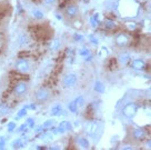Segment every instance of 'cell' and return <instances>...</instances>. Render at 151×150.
Segmentation results:
<instances>
[{
	"label": "cell",
	"instance_id": "cell-29",
	"mask_svg": "<svg viewBox=\"0 0 151 150\" xmlns=\"http://www.w3.org/2000/svg\"><path fill=\"white\" fill-rule=\"evenodd\" d=\"M53 126V120H47V121L43 123V128H46V129H48V128H50V127Z\"/></svg>",
	"mask_w": 151,
	"mask_h": 150
},
{
	"label": "cell",
	"instance_id": "cell-34",
	"mask_svg": "<svg viewBox=\"0 0 151 150\" xmlns=\"http://www.w3.org/2000/svg\"><path fill=\"white\" fill-rule=\"evenodd\" d=\"M73 37H75V39H77V41H82V39H83L82 36H79V35H75Z\"/></svg>",
	"mask_w": 151,
	"mask_h": 150
},
{
	"label": "cell",
	"instance_id": "cell-14",
	"mask_svg": "<svg viewBox=\"0 0 151 150\" xmlns=\"http://www.w3.org/2000/svg\"><path fill=\"white\" fill-rule=\"evenodd\" d=\"M62 113H63V110H62L60 105H56V106L51 109L52 116H59V115H62Z\"/></svg>",
	"mask_w": 151,
	"mask_h": 150
},
{
	"label": "cell",
	"instance_id": "cell-7",
	"mask_svg": "<svg viewBox=\"0 0 151 150\" xmlns=\"http://www.w3.org/2000/svg\"><path fill=\"white\" fill-rule=\"evenodd\" d=\"M132 138L137 141H145L147 138L146 130L141 129V128H134L132 130Z\"/></svg>",
	"mask_w": 151,
	"mask_h": 150
},
{
	"label": "cell",
	"instance_id": "cell-38",
	"mask_svg": "<svg viewBox=\"0 0 151 150\" xmlns=\"http://www.w3.org/2000/svg\"><path fill=\"white\" fill-rule=\"evenodd\" d=\"M0 14H1V12H0Z\"/></svg>",
	"mask_w": 151,
	"mask_h": 150
},
{
	"label": "cell",
	"instance_id": "cell-35",
	"mask_svg": "<svg viewBox=\"0 0 151 150\" xmlns=\"http://www.w3.org/2000/svg\"><path fill=\"white\" fill-rule=\"evenodd\" d=\"M42 128H43L42 126H39V127H37V128H36V129H35V131H36V132H38V133H39V132H41V131H42Z\"/></svg>",
	"mask_w": 151,
	"mask_h": 150
},
{
	"label": "cell",
	"instance_id": "cell-32",
	"mask_svg": "<svg viewBox=\"0 0 151 150\" xmlns=\"http://www.w3.org/2000/svg\"><path fill=\"white\" fill-rule=\"evenodd\" d=\"M5 145H6V140L4 137L0 138V149H5Z\"/></svg>",
	"mask_w": 151,
	"mask_h": 150
},
{
	"label": "cell",
	"instance_id": "cell-8",
	"mask_svg": "<svg viewBox=\"0 0 151 150\" xmlns=\"http://www.w3.org/2000/svg\"><path fill=\"white\" fill-rule=\"evenodd\" d=\"M77 82V77L76 75L73 74H69V75H67L65 77V79H63V86L66 87V88H71V87H73Z\"/></svg>",
	"mask_w": 151,
	"mask_h": 150
},
{
	"label": "cell",
	"instance_id": "cell-21",
	"mask_svg": "<svg viewBox=\"0 0 151 150\" xmlns=\"http://www.w3.org/2000/svg\"><path fill=\"white\" fill-rule=\"evenodd\" d=\"M97 18H98V16H97V14L90 18V25H91L93 28H96V27L99 25V22H98V19H97Z\"/></svg>",
	"mask_w": 151,
	"mask_h": 150
},
{
	"label": "cell",
	"instance_id": "cell-16",
	"mask_svg": "<svg viewBox=\"0 0 151 150\" xmlns=\"http://www.w3.org/2000/svg\"><path fill=\"white\" fill-rule=\"evenodd\" d=\"M78 145L82 147V148H85V149H88L89 148V141L87 140L86 138H78Z\"/></svg>",
	"mask_w": 151,
	"mask_h": 150
},
{
	"label": "cell",
	"instance_id": "cell-28",
	"mask_svg": "<svg viewBox=\"0 0 151 150\" xmlns=\"http://www.w3.org/2000/svg\"><path fill=\"white\" fill-rule=\"evenodd\" d=\"M26 113H27V109L24 108V109H21L20 111H19L18 113H17V118H22L26 116Z\"/></svg>",
	"mask_w": 151,
	"mask_h": 150
},
{
	"label": "cell",
	"instance_id": "cell-2",
	"mask_svg": "<svg viewBox=\"0 0 151 150\" xmlns=\"http://www.w3.org/2000/svg\"><path fill=\"white\" fill-rule=\"evenodd\" d=\"M65 18L68 19V20H75L78 16H79V8L76 4H69V5L66 7L65 9Z\"/></svg>",
	"mask_w": 151,
	"mask_h": 150
},
{
	"label": "cell",
	"instance_id": "cell-31",
	"mask_svg": "<svg viewBox=\"0 0 151 150\" xmlns=\"http://www.w3.org/2000/svg\"><path fill=\"white\" fill-rule=\"evenodd\" d=\"M26 128H28V126H27V123H24V125H21V126L19 127L18 129H17V131L18 132H22L26 130Z\"/></svg>",
	"mask_w": 151,
	"mask_h": 150
},
{
	"label": "cell",
	"instance_id": "cell-3",
	"mask_svg": "<svg viewBox=\"0 0 151 150\" xmlns=\"http://www.w3.org/2000/svg\"><path fill=\"white\" fill-rule=\"evenodd\" d=\"M50 96H51V94H50V90L48 88H40L36 91L35 99L38 103H45L50 99Z\"/></svg>",
	"mask_w": 151,
	"mask_h": 150
},
{
	"label": "cell",
	"instance_id": "cell-5",
	"mask_svg": "<svg viewBox=\"0 0 151 150\" xmlns=\"http://www.w3.org/2000/svg\"><path fill=\"white\" fill-rule=\"evenodd\" d=\"M138 111V107L134 102H129L127 103L122 109V113L124 117L127 118H133L136 116V113Z\"/></svg>",
	"mask_w": 151,
	"mask_h": 150
},
{
	"label": "cell",
	"instance_id": "cell-11",
	"mask_svg": "<svg viewBox=\"0 0 151 150\" xmlns=\"http://www.w3.org/2000/svg\"><path fill=\"white\" fill-rule=\"evenodd\" d=\"M130 60V56H129V53L127 52H121V53H119L118 56V61L120 62V65L121 66H126L128 62Z\"/></svg>",
	"mask_w": 151,
	"mask_h": 150
},
{
	"label": "cell",
	"instance_id": "cell-20",
	"mask_svg": "<svg viewBox=\"0 0 151 150\" xmlns=\"http://www.w3.org/2000/svg\"><path fill=\"white\" fill-rule=\"evenodd\" d=\"M32 16L35 17V19H37V20H41V19L43 18L42 11H40V10H38V9L32 10Z\"/></svg>",
	"mask_w": 151,
	"mask_h": 150
},
{
	"label": "cell",
	"instance_id": "cell-18",
	"mask_svg": "<svg viewBox=\"0 0 151 150\" xmlns=\"http://www.w3.org/2000/svg\"><path fill=\"white\" fill-rule=\"evenodd\" d=\"M59 47H60V40L59 39H53L51 45H50V49L51 50H58Z\"/></svg>",
	"mask_w": 151,
	"mask_h": 150
},
{
	"label": "cell",
	"instance_id": "cell-36",
	"mask_svg": "<svg viewBox=\"0 0 151 150\" xmlns=\"http://www.w3.org/2000/svg\"><path fill=\"white\" fill-rule=\"evenodd\" d=\"M90 40H91V42H92V43H94V45H97V43H98V41H96L97 39H96L94 37H92V36H90Z\"/></svg>",
	"mask_w": 151,
	"mask_h": 150
},
{
	"label": "cell",
	"instance_id": "cell-23",
	"mask_svg": "<svg viewBox=\"0 0 151 150\" xmlns=\"http://www.w3.org/2000/svg\"><path fill=\"white\" fill-rule=\"evenodd\" d=\"M69 110H70L71 112H77L78 107H77V105H76L75 100H73V101H71V102L69 103Z\"/></svg>",
	"mask_w": 151,
	"mask_h": 150
},
{
	"label": "cell",
	"instance_id": "cell-12",
	"mask_svg": "<svg viewBox=\"0 0 151 150\" xmlns=\"http://www.w3.org/2000/svg\"><path fill=\"white\" fill-rule=\"evenodd\" d=\"M104 27L106 30H108V31H110V30H114V29L117 28V22H114L113 20H111V19H107V20H104Z\"/></svg>",
	"mask_w": 151,
	"mask_h": 150
},
{
	"label": "cell",
	"instance_id": "cell-24",
	"mask_svg": "<svg viewBox=\"0 0 151 150\" xmlns=\"http://www.w3.org/2000/svg\"><path fill=\"white\" fill-rule=\"evenodd\" d=\"M136 27H137V26H136L134 22H127V25H126V29L129 30V31H134Z\"/></svg>",
	"mask_w": 151,
	"mask_h": 150
},
{
	"label": "cell",
	"instance_id": "cell-26",
	"mask_svg": "<svg viewBox=\"0 0 151 150\" xmlns=\"http://www.w3.org/2000/svg\"><path fill=\"white\" fill-rule=\"evenodd\" d=\"M76 105H77V107H80V106H82L83 105V97L82 96H80V97H78V98L75 100Z\"/></svg>",
	"mask_w": 151,
	"mask_h": 150
},
{
	"label": "cell",
	"instance_id": "cell-25",
	"mask_svg": "<svg viewBox=\"0 0 151 150\" xmlns=\"http://www.w3.org/2000/svg\"><path fill=\"white\" fill-rule=\"evenodd\" d=\"M79 53H80L82 57H86V56H88V55H90L91 52H90V50L88 48H81L80 50H79Z\"/></svg>",
	"mask_w": 151,
	"mask_h": 150
},
{
	"label": "cell",
	"instance_id": "cell-27",
	"mask_svg": "<svg viewBox=\"0 0 151 150\" xmlns=\"http://www.w3.org/2000/svg\"><path fill=\"white\" fill-rule=\"evenodd\" d=\"M16 128H17V126H16V122H14V121L9 122V125H8V131L12 132Z\"/></svg>",
	"mask_w": 151,
	"mask_h": 150
},
{
	"label": "cell",
	"instance_id": "cell-9",
	"mask_svg": "<svg viewBox=\"0 0 151 150\" xmlns=\"http://www.w3.org/2000/svg\"><path fill=\"white\" fill-rule=\"evenodd\" d=\"M131 67L132 69H134V70L141 71V70H145V68L147 67V63L143 59H134V60L132 61Z\"/></svg>",
	"mask_w": 151,
	"mask_h": 150
},
{
	"label": "cell",
	"instance_id": "cell-22",
	"mask_svg": "<svg viewBox=\"0 0 151 150\" xmlns=\"http://www.w3.org/2000/svg\"><path fill=\"white\" fill-rule=\"evenodd\" d=\"M8 112H9V108L6 106L5 103H1L0 105V113L1 115H7Z\"/></svg>",
	"mask_w": 151,
	"mask_h": 150
},
{
	"label": "cell",
	"instance_id": "cell-10",
	"mask_svg": "<svg viewBox=\"0 0 151 150\" xmlns=\"http://www.w3.org/2000/svg\"><path fill=\"white\" fill-rule=\"evenodd\" d=\"M99 130V125L98 122H90L88 125V133L90 136H96Z\"/></svg>",
	"mask_w": 151,
	"mask_h": 150
},
{
	"label": "cell",
	"instance_id": "cell-6",
	"mask_svg": "<svg viewBox=\"0 0 151 150\" xmlns=\"http://www.w3.org/2000/svg\"><path fill=\"white\" fill-rule=\"evenodd\" d=\"M28 90V84L26 81H19L14 87V94L17 97H24Z\"/></svg>",
	"mask_w": 151,
	"mask_h": 150
},
{
	"label": "cell",
	"instance_id": "cell-15",
	"mask_svg": "<svg viewBox=\"0 0 151 150\" xmlns=\"http://www.w3.org/2000/svg\"><path fill=\"white\" fill-rule=\"evenodd\" d=\"M94 90H96L97 92H99V94H104V84H102V82H100V81H96V84H94Z\"/></svg>",
	"mask_w": 151,
	"mask_h": 150
},
{
	"label": "cell",
	"instance_id": "cell-1",
	"mask_svg": "<svg viewBox=\"0 0 151 150\" xmlns=\"http://www.w3.org/2000/svg\"><path fill=\"white\" fill-rule=\"evenodd\" d=\"M114 43L121 48L128 47L131 43V37L129 36V33L120 32L114 37Z\"/></svg>",
	"mask_w": 151,
	"mask_h": 150
},
{
	"label": "cell",
	"instance_id": "cell-4",
	"mask_svg": "<svg viewBox=\"0 0 151 150\" xmlns=\"http://www.w3.org/2000/svg\"><path fill=\"white\" fill-rule=\"evenodd\" d=\"M16 69L21 74H28L31 70V65L27 59H18L16 62Z\"/></svg>",
	"mask_w": 151,
	"mask_h": 150
},
{
	"label": "cell",
	"instance_id": "cell-37",
	"mask_svg": "<svg viewBox=\"0 0 151 150\" xmlns=\"http://www.w3.org/2000/svg\"><path fill=\"white\" fill-rule=\"evenodd\" d=\"M122 149H132V147L130 145H124L122 147Z\"/></svg>",
	"mask_w": 151,
	"mask_h": 150
},
{
	"label": "cell",
	"instance_id": "cell-30",
	"mask_svg": "<svg viewBox=\"0 0 151 150\" xmlns=\"http://www.w3.org/2000/svg\"><path fill=\"white\" fill-rule=\"evenodd\" d=\"M26 123H27V126H28V127L32 128L33 125H35V120H33L32 118H28V119H27V122H26Z\"/></svg>",
	"mask_w": 151,
	"mask_h": 150
},
{
	"label": "cell",
	"instance_id": "cell-13",
	"mask_svg": "<svg viewBox=\"0 0 151 150\" xmlns=\"http://www.w3.org/2000/svg\"><path fill=\"white\" fill-rule=\"evenodd\" d=\"M29 43V38L26 35H20L18 37V45L19 46H27Z\"/></svg>",
	"mask_w": 151,
	"mask_h": 150
},
{
	"label": "cell",
	"instance_id": "cell-33",
	"mask_svg": "<svg viewBox=\"0 0 151 150\" xmlns=\"http://www.w3.org/2000/svg\"><path fill=\"white\" fill-rule=\"evenodd\" d=\"M43 1H45V4L47 6H52L56 2V0H43Z\"/></svg>",
	"mask_w": 151,
	"mask_h": 150
},
{
	"label": "cell",
	"instance_id": "cell-17",
	"mask_svg": "<svg viewBox=\"0 0 151 150\" xmlns=\"http://www.w3.org/2000/svg\"><path fill=\"white\" fill-rule=\"evenodd\" d=\"M24 145H26V142L24 141V139H18V140H16L14 144H12V147H14V149H18V148L24 147Z\"/></svg>",
	"mask_w": 151,
	"mask_h": 150
},
{
	"label": "cell",
	"instance_id": "cell-19",
	"mask_svg": "<svg viewBox=\"0 0 151 150\" xmlns=\"http://www.w3.org/2000/svg\"><path fill=\"white\" fill-rule=\"evenodd\" d=\"M59 127L61 128V129H63L65 131H67V130H71L72 129V126H71L70 122L68 121H62L60 125H59Z\"/></svg>",
	"mask_w": 151,
	"mask_h": 150
}]
</instances>
